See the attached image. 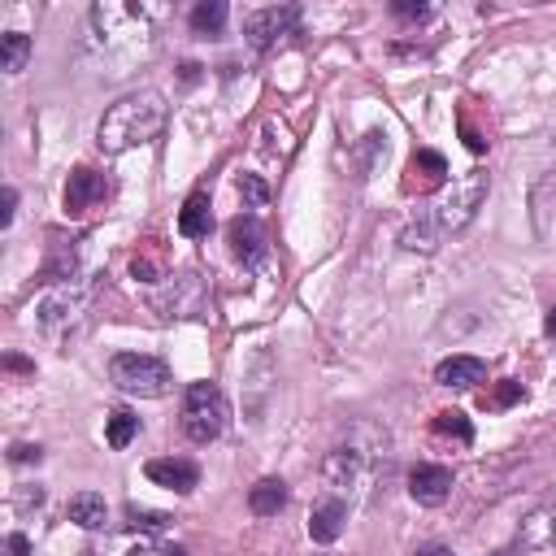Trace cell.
I'll list each match as a JSON object with an SVG mask.
<instances>
[{
  "mask_svg": "<svg viewBox=\"0 0 556 556\" xmlns=\"http://www.w3.org/2000/svg\"><path fill=\"white\" fill-rule=\"evenodd\" d=\"M166 122H170L166 96L144 87V92H131V96H122L118 105L105 109V118L96 126V144H100V153H109V157L131 153V148L153 144V139L166 131Z\"/></svg>",
  "mask_w": 556,
  "mask_h": 556,
  "instance_id": "cell-1",
  "label": "cell"
},
{
  "mask_svg": "<svg viewBox=\"0 0 556 556\" xmlns=\"http://www.w3.org/2000/svg\"><path fill=\"white\" fill-rule=\"evenodd\" d=\"M487 187H491L487 170H465L461 179H452V187H444V196H439L435 209H431L435 231L439 235H461L465 226L478 218V209H483Z\"/></svg>",
  "mask_w": 556,
  "mask_h": 556,
  "instance_id": "cell-2",
  "label": "cell"
},
{
  "mask_svg": "<svg viewBox=\"0 0 556 556\" xmlns=\"http://www.w3.org/2000/svg\"><path fill=\"white\" fill-rule=\"evenodd\" d=\"M109 378L113 387L126 391V396H139V400H157L170 391V365L148 357V352H118V357L109 361Z\"/></svg>",
  "mask_w": 556,
  "mask_h": 556,
  "instance_id": "cell-3",
  "label": "cell"
},
{
  "mask_svg": "<svg viewBox=\"0 0 556 556\" xmlns=\"http://www.w3.org/2000/svg\"><path fill=\"white\" fill-rule=\"evenodd\" d=\"M226 396L218 383H192L183 396V435L192 444H213L226 431Z\"/></svg>",
  "mask_w": 556,
  "mask_h": 556,
  "instance_id": "cell-4",
  "label": "cell"
},
{
  "mask_svg": "<svg viewBox=\"0 0 556 556\" xmlns=\"http://www.w3.org/2000/svg\"><path fill=\"white\" fill-rule=\"evenodd\" d=\"M92 300H96V283L70 278V283H57L35 313H40V326H48V331H66V326H79L92 313Z\"/></svg>",
  "mask_w": 556,
  "mask_h": 556,
  "instance_id": "cell-5",
  "label": "cell"
},
{
  "mask_svg": "<svg viewBox=\"0 0 556 556\" xmlns=\"http://www.w3.org/2000/svg\"><path fill=\"white\" fill-rule=\"evenodd\" d=\"M296 31H300V9L296 5L257 9V14H248V22H244V35L257 53H270V48H278L283 40H292Z\"/></svg>",
  "mask_w": 556,
  "mask_h": 556,
  "instance_id": "cell-6",
  "label": "cell"
},
{
  "mask_svg": "<svg viewBox=\"0 0 556 556\" xmlns=\"http://www.w3.org/2000/svg\"><path fill=\"white\" fill-rule=\"evenodd\" d=\"M517 552H548L556 548V504H543L517 526V539H513Z\"/></svg>",
  "mask_w": 556,
  "mask_h": 556,
  "instance_id": "cell-7",
  "label": "cell"
},
{
  "mask_svg": "<svg viewBox=\"0 0 556 556\" xmlns=\"http://www.w3.org/2000/svg\"><path fill=\"white\" fill-rule=\"evenodd\" d=\"M409 496L417 504H426V509H435V504H444L452 496V470L444 465H413L409 474Z\"/></svg>",
  "mask_w": 556,
  "mask_h": 556,
  "instance_id": "cell-8",
  "label": "cell"
},
{
  "mask_svg": "<svg viewBox=\"0 0 556 556\" xmlns=\"http://www.w3.org/2000/svg\"><path fill=\"white\" fill-rule=\"evenodd\" d=\"M226 239H231V252H235V261H244V265H257L265 257V231H261V222L252 218V213H239V218L226 226Z\"/></svg>",
  "mask_w": 556,
  "mask_h": 556,
  "instance_id": "cell-9",
  "label": "cell"
},
{
  "mask_svg": "<svg viewBox=\"0 0 556 556\" xmlns=\"http://www.w3.org/2000/svg\"><path fill=\"white\" fill-rule=\"evenodd\" d=\"M148 478H153L157 487L187 496V491H196L200 470H196L192 461H179V457H157V461H148Z\"/></svg>",
  "mask_w": 556,
  "mask_h": 556,
  "instance_id": "cell-10",
  "label": "cell"
},
{
  "mask_svg": "<svg viewBox=\"0 0 556 556\" xmlns=\"http://www.w3.org/2000/svg\"><path fill=\"white\" fill-rule=\"evenodd\" d=\"M100 200H105V179H100L96 170H74L70 179H66V213H74V218H79V213H87L92 205H100Z\"/></svg>",
  "mask_w": 556,
  "mask_h": 556,
  "instance_id": "cell-11",
  "label": "cell"
},
{
  "mask_svg": "<svg viewBox=\"0 0 556 556\" xmlns=\"http://www.w3.org/2000/svg\"><path fill=\"white\" fill-rule=\"evenodd\" d=\"M361 474H365V461H361V452H357V448H335L331 457L322 461V478H326V483H331L335 491L357 487V483H361Z\"/></svg>",
  "mask_w": 556,
  "mask_h": 556,
  "instance_id": "cell-12",
  "label": "cell"
},
{
  "mask_svg": "<svg viewBox=\"0 0 556 556\" xmlns=\"http://www.w3.org/2000/svg\"><path fill=\"white\" fill-rule=\"evenodd\" d=\"M344 522H348V504L344 500H322L309 517V539L313 543H335L344 535Z\"/></svg>",
  "mask_w": 556,
  "mask_h": 556,
  "instance_id": "cell-13",
  "label": "cell"
},
{
  "mask_svg": "<svg viewBox=\"0 0 556 556\" xmlns=\"http://www.w3.org/2000/svg\"><path fill=\"white\" fill-rule=\"evenodd\" d=\"M487 378V365L478 361V357H448L444 365L435 370V383L439 387H478Z\"/></svg>",
  "mask_w": 556,
  "mask_h": 556,
  "instance_id": "cell-14",
  "label": "cell"
},
{
  "mask_svg": "<svg viewBox=\"0 0 556 556\" xmlns=\"http://www.w3.org/2000/svg\"><path fill=\"white\" fill-rule=\"evenodd\" d=\"M66 517L74 526H83V530H105L109 504H105V496H96V491H79V496H70Z\"/></svg>",
  "mask_w": 556,
  "mask_h": 556,
  "instance_id": "cell-15",
  "label": "cell"
},
{
  "mask_svg": "<svg viewBox=\"0 0 556 556\" xmlns=\"http://www.w3.org/2000/svg\"><path fill=\"white\" fill-rule=\"evenodd\" d=\"M179 231L187 239H205L213 231V205H209V192H192L187 205L179 209Z\"/></svg>",
  "mask_w": 556,
  "mask_h": 556,
  "instance_id": "cell-16",
  "label": "cell"
},
{
  "mask_svg": "<svg viewBox=\"0 0 556 556\" xmlns=\"http://www.w3.org/2000/svg\"><path fill=\"white\" fill-rule=\"evenodd\" d=\"M287 504V483L283 478H261V483L248 487V509L257 517H274Z\"/></svg>",
  "mask_w": 556,
  "mask_h": 556,
  "instance_id": "cell-17",
  "label": "cell"
},
{
  "mask_svg": "<svg viewBox=\"0 0 556 556\" xmlns=\"http://www.w3.org/2000/svg\"><path fill=\"white\" fill-rule=\"evenodd\" d=\"M96 556H166V548H157L153 535H144V530H126V535L109 539Z\"/></svg>",
  "mask_w": 556,
  "mask_h": 556,
  "instance_id": "cell-18",
  "label": "cell"
},
{
  "mask_svg": "<svg viewBox=\"0 0 556 556\" xmlns=\"http://www.w3.org/2000/svg\"><path fill=\"white\" fill-rule=\"evenodd\" d=\"M31 61V35L22 31H5L0 35V70L5 74H22Z\"/></svg>",
  "mask_w": 556,
  "mask_h": 556,
  "instance_id": "cell-19",
  "label": "cell"
},
{
  "mask_svg": "<svg viewBox=\"0 0 556 556\" xmlns=\"http://www.w3.org/2000/svg\"><path fill=\"white\" fill-rule=\"evenodd\" d=\"M448 179V161L435 153V148H417L413 153V183H422V187H444ZM409 183V187H413Z\"/></svg>",
  "mask_w": 556,
  "mask_h": 556,
  "instance_id": "cell-20",
  "label": "cell"
},
{
  "mask_svg": "<svg viewBox=\"0 0 556 556\" xmlns=\"http://www.w3.org/2000/svg\"><path fill=\"white\" fill-rule=\"evenodd\" d=\"M135 435H139V417H135L131 409H113V413H109V422H105V439H109V448H126Z\"/></svg>",
  "mask_w": 556,
  "mask_h": 556,
  "instance_id": "cell-21",
  "label": "cell"
},
{
  "mask_svg": "<svg viewBox=\"0 0 556 556\" xmlns=\"http://www.w3.org/2000/svg\"><path fill=\"white\" fill-rule=\"evenodd\" d=\"M222 27H226V5H222V0H209V5L192 9V31L196 35H222Z\"/></svg>",
  "mask_w": 556,
  "mask_h": 556,
  "instance_id": "cell-22",
  "label": "cell"
},
{
  "mask_svg": "<svg viewBox=\"0 0 556 556\" xmlns=\"http://www.w3.org/2000/svg\"><path fill=\"white\" fill-rule=\"evenodd\" d=\"M439 239H444V235L435 231V222H431V218H422V222H413L409 231L400 235V244H404V248H413V252H417V248H422V252H435V248H439Z\"/></svg>",
  "mask_w": 556,
  "mask_h": 556,
  "instance_id": "cell-23",
  "label": "cell"
},
{
  "mask_svg": "<svg viewBox=\"0 0 556 556\" xmlns=\"http://www.w3.org/2000/svg\"><path fill=\"white\" fill-rule=\"evenodd\" d=\"M435 431L439 435H457L461 439V444H470V439H474V426H470V417H465V413H457V409H444V413H435Z\"/></svg>",
  "mask_w": 556,
  "mask_h": 556,
  "instance_id": "cell-24",
  "label": "cell"
},
{
  "mask_svg": "<svg viewBox=\"0 0 556 556\" xmlns=\"http://www.w3.org/2000/svg\"><path fill=\"white\" fill-rule=\"evenodd\" d=\"M126 517H131V530H144V535H161V530L170 526V517L166 513H153V509H126Z\"/></svg>",
  "mask_w": 556,
  "mask_h": 556,
  "instance_id": "cell-25",
  "label": "cell"
},
{
  "mask_svg": "<svg viewBox=\"0 0 556 556\" xmlns=\"http://www.w3.org/2000/svg\"><path fill=\"white\" fill-rule=\"evenodd\" d=\"M239 196H244L248 209L270 205V187H265V179H257V174H244V179H239Z\"/></svg>",
  "mask_w": 556,
  "mask_h": 556,
  "instance_id": "cell-26",
  "label": "cell"
},
{
  "mask_svg": "<svg viewBox=\"0 0 556 556\" xmlns=\"http://www.w3.org/2000/svg\"><path fill=\"white\" fill-rule=\"evenodd\" d=\"M513 400H522V383H517V378H504V383L496 387V396H491V404L504 409V404H513Z\"/></svg>",
  "mask_w": 556,
  "mask_h": 556,
  "instance_id": "cell-27",
  "label": "cell"
},
{
  "mask_svg": "<svg viewBox=\"0 0 556 556\" xmlns=\"http://www.w3.org/2000/svg\"><path fill=\"white\" fill-rule=\"evenodd\" d=\"M40 457H44L40 444H14V448H9V461H14V465H35Z\"/></svg>",
  "mask_w": 556,
  "mask_h": 556,
  "instance_id": "cell-28",
  "label": "cell"
},
{
  "mask_svg": "<svg viewBox=\"0 0 556 556\" xmlns=\"http://www.w3.org/2000/svg\"><path fill=\"white\" fill-rule=\"evenodd\" d=\"M391 9H396V18H409V22H422L431 14V5H422V0H417V5L413 0H400V5H391Z\"/></svg>",
  "mask_w": 556,
  "mask_h": 556,
  "instance_id": "cell-29",
  "label": "cell"
},
{
  "mask_svg": "<svg viewBox=\"0 0 556 556\" xmlns=\"http://www.w3.org/2000/svg\"><path fill=\"white\" fill-rule=\"evenodd\" d=\"M44 504V491L40 487H22L18 491V509H40Z\"/></svg>",
  "mask_w": 556,
  "mask_h": 556,
  "instance_id": "cell-30",
  "label": "cell"
},
{
  "mask_svg": "<svg viewBox=\"0 0 556 556\" xmlns=\"http://www.w3.org/2000/svg\"><path fill=\"white\" fill-rule=\"evenodd\" d=\"M5 556H31V539L27 535H9L5 539Z\"/></svg>",
  "mask_w": 556,
  "mask_h": 556,
  "instance_id": "cell-31",
  "label": "cell"
},
{
  "mask_svg": "<svg viewBox=\"0 0 556 556\" xmlns=\"http://www.w3.org/2000/svg\"><path fill=\"white\" fill-rule=\"evenodd\" d=\"M14 213H18V192H14V187H5V209H0V226L14 222Z\"/></svg>",
  "mask_w": 556,
  "mask_h": 556,
  "instance_id": "cell-32",
  "label": "cell"
},
{
  "mask_svg": "<svg viewBox=\"0 0 556 556\" xmlns=\"http://www.w3.org/2000/svg\"><path fill=\"white\" fill-rule=\"evenodd\" d=\"M413 556H457L452 548H444V543H431V548H417Z\"/></svg>",
  "mask_w": 556,
  "mask_h": 556,
  "instance_id": "cell-33",
  "label": "cell"
},
{
  "mask_svg": "<svg viewBox=\"0 0 556 556\" xmlns=\"http://www.w3.org/2000/svg\"><path fill=\"white\" fill-rule=\"evenodd\" d=\"M183 79L196 83V79H200V66H192V61H187V66H183Z\"/></svg>",
  "mask_w": 556,
  "mask_h": 556,
  "instance_id": "cell-34",
  "label": "cell"
},
{
  "mask_svg": "<svg viewBox=\"0 0 556 556\" xmlns=\"http://www.w3.org/2000/svg\"><path fill=\"white\" fill-rule=\"evenodd\" d=\"M548 335L556 339V305H552V313H548Z\"/></svg>",
  "mask_w": 556,
  "mask_h": 556,
  "instance_id": "cell-35",
  "label": "cell"
}]
</instances>
